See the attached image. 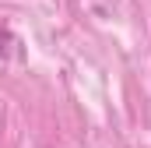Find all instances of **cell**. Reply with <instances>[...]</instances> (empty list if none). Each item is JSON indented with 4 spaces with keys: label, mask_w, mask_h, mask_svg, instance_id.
Returning <instances> with one entry per match:
<instances>
[]
</instances>
